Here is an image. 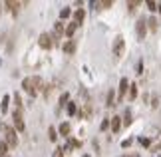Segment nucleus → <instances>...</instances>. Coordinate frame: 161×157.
I'll return each mask as SVG.
<instances>
[{
	"label": "nucleus",
	"mask_w": 161,
	"mask_h": 157,
	"mask_svg": "<svg viewBox=\"0 0 161 157\" xmlns=\"http://www.w3.org/2000/svg\"><path fill=\"white\" fill-rule=\"evenodd\" d=\"M22 87H24V92L30 93V96H36L40 90H42V78L40 76H28V78H24L22 80Z\"/></svg>",
	"instance_id": "1"
},
{
	"label": "nucleus",
	"mask_w": 161,
	"mask_h": 157,
	"mask_svg": "<svg viewBox=\"0 0 161 157\" xmlns=\"http://www.w3.org/2000/svg\"><path fill=\"white\" fill-rule=\"evenodd\" d=\"M0 131L4 133V143L8 145V149L18 145V135H16L14 127H10V125H6V123H0Z\"/></svg>",
	"instance_id": "2"
},
{
	"label": "nucleus",
	"mask_w": 161,
	"mask_h": 157,
	"mask_svg": "<svg viewBox=\"0 0 161 157\" xmlns=\"http://www.w3.org/2000/svg\"><path fill=\"white\" fill-rule=\"evenodd\" d=\"M38 44H40V48H44V50H50L54 46V38H52V34H40V38H38Z\"/></svg>",
	"instance_id": "3"
},
{
	"label": "nucleus",
	"mask_w": 161,
	"mask_h": 157,
	"mask_svg": "<svg viewBox=\"0 0 161 157\" xmlns=\"http://www.w3.org/2000/svg\"><path fill=\"white\" fill-rule=\"evenodd\" d=\"M12 117H14V129H16V133H18V131H24L22 109H14V114H12Z\"/></svg>",
	"instance_id": "4"
},
{
	"label": "nucleus",
	"mask_w": 161,
	"mask_h": 157,
	"mask_svg": "<svg viewBox=\"0 0 161 157\" xmlns=\"http://www.w3.org/2000/svg\"><path fill=\"white\" fill-rule=\"evenodd\" d=\"M135 32H137V38L143 40L145 34H147V20H143V18H139L137 24H135Z\"/></svg>",
	"instance_id": "5"
},
{
	"label": "nucleus",
	"mask_w": 161,
	"mask_h": 157,
	"mask_svg": "<svg viewBox=\"0 0 161 157\" xmlns=\"http://www.w3.org/2000/svg\"><path fill=\"white\" fill-rule=\"evenodd\" d=\"M123 46H125V44H123V36H117L115 42H114V56L115 58H119L123 54Z\"/></svg>",
	"instance_id": "6"
},
{
	"label": "nucleus",
	"mask_w": 161,
	"mask_h": 157,
	"mask_svg": "<svg viewBox=\"0 0 161 157\" xmlns=\"http://www.w3.org/2000/svg\"><path fill=\"white\" fill-rule=\"evenodd\" d=\"M64 32H66V28H64V22H56L54 24V34H52V38H54V44H56V40L60 38V36H64Z\"/></svg>",
	"instance_id": "7"
},
{
	"label": "nucleus",
	"mask_w": 161,
	"mask_h": 157,
	"mask_svg": "<svg viewBox=\"0 0 161 157\" xmlns=\"http://www.w3.org/2000/svg\"><path fill=\"white\" fill-rule=\"evenodd\" d=\"M4 6H6V8H8L12 14L16 16V14H18V8H20V2H14V0H6Z\"/></svg>",
	"instance_id": "8"
},
{
	"label": "nucleus",
	"mask_w": 161,
	"mask_h": 157,
	"mask_svg": "<svg viewBox=\"0 0 161 157\" xmlns=\"http://www.w3.org/2000/svg\"><path fill=\"white\" fill-rule=\"evenodd\" d=\"M84 18H86V10H84V8H78L76 12H74V22H76L78 26L84 22Z\"/></svg>",
	"instance_id": "9"
},
{
	"label": "nucleus",
	"mask_w": 161,
	"mask_h": 157,
	"mask_svg": "<svg viewBox=\"0 0 161 157\" xmlns=\"http://www.w3.org/2000/svg\"><path fill=\"white\" fill-rule=\"evenodd\" d=\"M58 131H60V135H64V137H70V131H72V127H70V123H68V121H64V123H60Z\"/></svg>",
	"instance_id": "10"
},
{
	"label": "nucleus",
	"mask_w": 161,
	"mask_h": 157,
	"mask_svg": "<svg viewBox=\"0 0 161 157\" xmlns=\"http://www.w3.org/2000/svg\"><path fill=\"white\" fill-rule=\"evenodd\" d=\"M119 127H121V117H119V115L111 117V131H114V133H117V131H119Z\"/></svg>",
	"instance_id": "11"
},
{
	"label": "nucleus",
	"mask_w": 161,
	"mask_h": 157,
	"mask_svg": "<svg viewBox=\"0 0 161 157\" xmlns=\"http://www.w3.org/2000/svg\"><path fill=\"white\" fill-rule=\"evenodd\" d=\"M127 87H129V81H127V78H121V81H119V99H121L123 96H125Z\"/></svg>",
	"instance_id": "12"
},
{
	"label": "nucleus",
	"mask_w": 161,
	"mask_h": 157,
	"mask_svg": "<svg viewBox=\"0 0 161 157\" xmlns=\"http://www.w3.org/2000/svg\"><path fill=\"white\" fill-rule=\"evenodd\" d=\"M76 30H78V24H76V22H70V24H68V26H66V32H64V34L68 36V38H72Z\"/></svg>",
	"instance_id": "13"
},
{
	"label": "nucleus",
	"mask_w": 161,
	"mask_h": 157,
	"mask_svg": "<svg viewBox=\"0 0 161 157\" xmlns=\"http://www.w3.org/2000/svg\"><path fill=\"white\" fill-rule=\"evenodd\" d=\"M74 50H76V42H74V40H68L64 44V52L66 54H74Z\"/></svg>",
	"instance_id": "14"
},
{
	"label": "nucleus",
	"mask_w": 161,
	"mask_h": 157,
	"mask_svg": "<svg viewBox=\"0 0 161 157\" xmlns=\"http://www.w3.org/2000/svg\"><path fill=\"white\" fill-rule=\"evenodd\" d=\"M8 102H10V96H4L2 98V104H0V111H2V114L8 111Z\"/></svg>",
	"instance_id": "15"
},
{
	"label": "nucleus",
	"mask_w": 161,
	"mask_h": 157,
	"mask_svg": "<svg viewBox=\"0 0 161 157\" xmlns=\"http://www.w3.org/2000/svg\"><path fill=\"white\" fill-rule=\"evenodd\" d=\"M8 155V145L4 143V139H0V157H6Z\"/></svg>",
	"instance_id": "16"
},
{
	"label": "nucleus",
	"mask_w": 161,
	"mask_h": 157,
	"mask_svg": "<svg viewBox=\"0 0 161 157\" xmlns=\"http://www.w3.org/2000/svg\"><path fill=\"white\" fill-rule=\"evenodd\" d=\"M72 16V10L70 8H62L60 10V18H62V20H66V18H70Z\"/></svg>",
	"instance_id": "17"
},
{
	"label": "nucleus",
	"mask_w": 161,
	"mask_h": 157,
	"mask_svg": "<svg viewBox=\"0 0 161 157\" xmlns=\"http://www.w3.org/2000/svg\"><path fill=\"white\" fill-rule=\"evenodd\" d=\"M48 137H50V141H56V139H58V131H56V127H50V129H48Z\"/></svg>",
	"instance_id": "18"
},
{
	"label": "nucleus",
	"mask_w": 161,
	"mask_h": 157,
	"mask_svg": "<svg viewBox=\"0 0 161 157\" xmlns=\"http://www.w3.org/2000/svg\"><path fill=\"white\" fill-rule=\"evenodd\" d=\"M14 105H16V109H22V98H20V93H14Z\"/></svg>",
	"instance_id": "19"
},
{
	"label": "nucleus",
	"mask_w": 161,
	"mask_h": 157,
	"mask_svg": "<svg viewBox=\"0 0 161 157\" xmlns=\"http://www.w3.org/2000/svg\"><path fill=\"white\" fill-rule=\"evenodd\" d=\"M135 96H137V86H129V99H135Z\"/></svg>",
	"instance_id": "20"
},
{
	"label": "nucleus",
	"mask_w": 161,
	"mask_h": 157,
	"mask_svg": "<svg viewBox=\"0 0 161 157\" xmlns=\"http://www.w3.org/2000/svg\"><path fill=\"white\" fill-rule=\"evenodd\" d=\"M68 99H70V93H62V96H60V105H62V108H64V105L68 104Z\"/></svg>",
	"instance_id": "21"
},
{
	"label": "nucleus",
	"mask_w": 161,
	"mask_h": 157,
	"mask_svg": "<svg viewBox=\"0 0 161 157\" xmlns=\"http://www.w3.org/2000/svg\"><path fill=\"white\" fill-rule=\"evenodd\" d=\"M114 99H115V92L111 90V92L108 93V105H109V108H111V105H115V104H114Z\"/></svg>",
	"instance_id": "22"
},
{
	"label": "nucleus",
	"mask_w": 161,
	"mask_h": 157,
	"mask_svg": "<svg viewBox=\"0 0 161 157\" xmlns=\"http://www.w3.org/2000/svg\"><path fill=\"white\" fill-rule=\"evenodd\" d=\"M68 114H70V115H74V114H76V104H68Z\"/></svg>",
	"instance_id": "23"
},
{
	"label": "nucleus",
	"mask_w": 161,
	"mask_h": 157,
	"mask_svg": "<svg viewBox=\"0 0 161 157\" xmlns=\"http://www.w3.org/2000/svg\"><path fill=\"white\" fill-rule=\"evenodd\" d=\"M123 123H125V125L131 123V114H129V111H125V115H123Z\"/></svg>",
	"instance_id": "24"
},
{
	"label": "nucleus",
	"mask_w": 161,
	"mask_h": 157,
	"mask_svg": "<svg viewBox=\"0 0 161 157\" xmlns=\"http://www.w3.org/2000/svg\"><path fill=\"white\" fill-rule=\"evenodd\" d=\"M64 151H66L64 147H58V149L54 151V157H64Z\"/></svg>",
	"instance_id": "25"
},
{
	"label": "nucleus",
	"mask_w": 161,
	"mask_h": 157,
	"mask_svg": "<svg viewBox=\"0 0 161 157\" xmlns=\"http://www.w3.org/2000/svg\"><path fill=\"white\" fill-rule=\"evenodd\" d=\"M147 6H149L151 10H157V2H151V0H147Z\"/></svg>",
	"instance_id": "26"
},
{
	"label": "nucleus",
	"mask_w": 161,
	"mask_h": 157,
	"mask_svg": "<svg viewBox=\"0 0 161 157\" xmlns=\"http://www.w3.org/2000/svg\"><path fill=\"white\" fill-rule=\"evenodd\" d=\"M108 127H109V119H103V121H102V131L108 129Z\"/></svg>",
	"instance_id": "27"
},
{
	"label": "nucleus",
	"mask_w": 161,
	"mask_h": 157,
	"mask_svg": "<svg viewBox=\"0 0 161 157\" xmlns=\"http://www.w3.org/2000/svg\"><path fill=\"white\" fill-rule=\"evenodd\" d=\"M147 24H149V28H151V30H155V28H157V22H155V20H149Z\"/></svg>",
	"instance_id": "28"
},
{
	"label": "nucleus",
	"mask_w": 161,
	"mask_h": 157,
	"mask_svg": "<svg viewBox=\"0 0 161 157\" xmlns=\"http://www.w3.org/2000/svg\"><path fill=\"white\" fill-rule=\"evenodd\" d=\"M137 4H139V2H127V6H129V10H131V12L135 10V6H137Z\"/></svg>",
	"instance_id": "29"
},
{
	"label": "nucleus",
	"mask_w": 161,
	"mask_h": 157,
	"mask_svg": "<svg viewBox=\"0 0 161 157\" xmlns=\"http://www.w3.org/2000/svg\"><path fill=\"white\" fill-rule=\"evenodd\" d=\"M129 157H137V155H129Z\"/></svg>",
	"instance_id": "30"
},
{
	"label": "nucleus",
	"mask_w": 161,
	"mask_h": 157,
	"mask_svg": "<svg viewBox=\"0 0 161 157\" xmlns=\"http://www.w3.org/2000/svg\"><path fill=\"white\" fill-rule=\"evenodd\" d=\"M82 157H90V155H82Z\"/></svg>",
	"instance_id": "31"
},
{
	"label": "nucleus",
	"mask_w": 161,
	"mask_h": 157,
	"mask_svg": "<svg viewBox=\"0 0 161 157\" xmlns=\"http://www.w3.org/2000/svg\"><path fill=\"white\" fill-rule=\"evenodd\" d=\"M0 14H2V8H0Z\"/></svg>",
	"instance_id": "32"
},
{
	"label": "nucleus",
	"mask_w": 161,
	"mask_h": 157,
	"mask_svg": "<svg viewBox=\"0 0 161 157\" xmlns=\"http://www.w3.org/2000/svg\"><path fill=\"white\" fill-rule=\"evenodd\" d=\"M6 157H10V155H6Z\"/></svg>",
	"instance_id": "33"
}]
</instances>
